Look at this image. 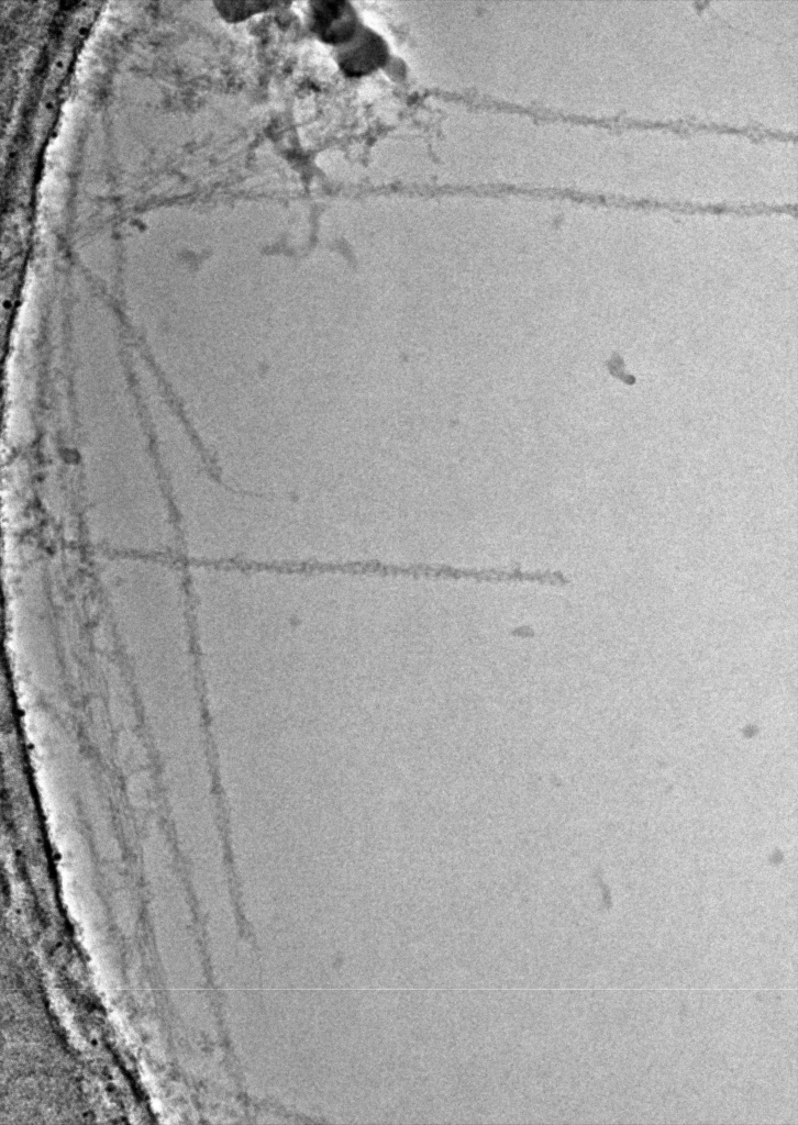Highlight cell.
<instances>
[{
	"instance_id": "obj_1",
	"label": "cell",
	"mask_w": 798,
	"mask_h": 1125,
	"mask_svg": "<svg viewBox=\"0 0 798 1125\" xmlns=\"http://www.w3.org/2000/svg\"><path fill=\"white\" fill-rule=\"evenodd\" d=\"M388 59V46L375 31L362 26L345 44L339 46L336 60L348 77H362L380 68Z\"/></svg>"
},
{
	"instance_id": "obj_2",
	"label": "cell",
	"mask_w": 798,
	"mask_h": 1125,
	"mask_svg": "<svg viewBox=\"0 0 798 1125\" xmlns=\"http://www.w3.org/2000/svg\"><path fill=\"white\" fill-rule=\"evenodd\" d=\"M309 4L310 29L324 43L341 46L361 27L356 12L348 2L313 1Z\"/></svg>"
},
{
	"instance_id": "obj_3",
	"label": "cell",
	"mask_w": 798,
	"mask_h": 1125,
	"mask_svg": "<svg viewBox=\"0 0 798 1125\" xmlns=\"http://www.w3.org/2000/svg\"><path fill=\"white\" fill-rule=\"evenodd\" d=\"M275 2H215L220 14L230 22H237L266 11L276 5Z\"/></svg>"
}]
</instances>
